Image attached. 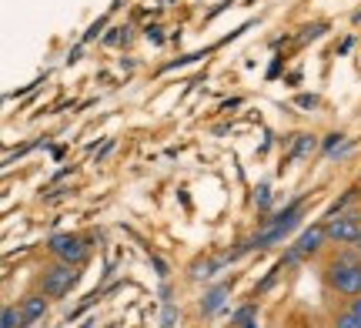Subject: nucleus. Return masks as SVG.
I'll return each instance as SVG.
<instances>
[{"mask_svg": "<svg viewBox=\"0 0 361 328\" xmlns=\"http://www.w3.org/2000/svg\"><path fill=\"white\" fill-rule=\"evenodd\" d=\"M161 328H174V308H171V305L164 308V325Z\"/></svg>", "mask_w": 361, "mask_h": 328, "instance_id": "11", "label": "nucleus"}, {"mask_svg": "<svg viewBox=\"0 0 361 328\" xmlns=\"http://www.w3.org/2000/svg\"><path fill=\"white\" fill-rule=\"evenodd\" d=\"M20 312H24L27 322H37V318H44V312H47V298H44V295H30V298H24Z\"/></svg>", "mask_w": 361, "mask_h": 328, "instance_id": "6", "label": "nucleus"}, {"mask_svg": "<svg viewBox=\"0 0 361 328\" xmlns=\"http://www.w3.org/2000/svg\"><path fill=\"white\" fill-rule=\"evenodd\" d=\"M228 295H231V285H218V288H214L204 302H201V312H204V315H214L221 305H224V298H228Z\"/></svg>", "mask_w": 361, "mask_h": 328, "instance_id": "7", "label": "nucleus"}, {"mask_svg": "<svg viewBox=\"0 0 361 328\" xmlns=\"http://www.w3.org/2000/svg\"><path fill=\"white\" fill-rule=\"evenodd\" d=\"M78 281V265H54L51 272H44V295H51V298H61L71 291V285Z\"/></svg>", "mask_w": 361, "mask_h": 328, "instance_id": "2", "label": "nucleus"}, {"mask_svg": "<svg viewBox=\"0 0 361 328\" xmlns=\"http://www.w3.org/2000/svg\"><path fill=\"white\" fill-rule=\"evenodd\" d=\"M335 328H361V318L351 315V312H341V315L335 318Z\"/></svg>", "mask_w": 361, "mask_h": 328, "instance_id": "10", "label": "nucleus"}, {"mask_svg": "<svg viewBox=\"0 0 361 328\" xmlns=\"http://www.w3.org/2000/svg\"><path fill=\"white\" fill-rule=\"evenodd\" d=\"M47 248L67 265H80L87 258V245H84V238H78V235H54Z\"/></svg>", "mask_w": 361, "mask_h": 328, "instance_id": "3", "label": "nucleus"}, {"mask_svg": "<svg viewBox=\"0 0 361 328\" xmlns=\"http://www.w3.org/2000/svg\"><path fill=\"white\" fill-rule=\"evenodd\" d=\"M328 231V238L331 241H338V245H345V241H358L361 238V214H341V218H335V221L324 228Z\"/></svg>", "mask_w": 361, "mask_h": 328, "instance_id": "4", "label": "nucleus"}, {"mask_svg": "<svg viewBox=\"0 0 361 328\" xmlns=\"http://www.w3.org/2000/svg\"><path fill=\"white\" fill-rule=\"evenodd\" d=\"M268 201H271V191H268V188H261V195H258V205H261V208H268Z\"/></svg>", "mask_w": 361, "mask_h": 328, "instance_id": "12", "label": "nucleus"}, {"mask_svg": "<svg viewBox=\"0 0 361 328\" xmlns=\"http://www.w3.org/2000/svg\"><path fill=\"white\" fill-rule=\"evenodd\" d=\"M147 37L157 44V40H161V27H151V30H147Z\"/></svg>", "mask_w": 361, "mask_h": 328, "instance_id": "15", "label": "nucleus"}, {"mask_svg": "<svg viewBox=\"0 0 361 328\" xmlns=\"http://www.w3.org/2000/svg\"><path fill=\"white\" fill-rule=\"evenodd\" d=\"M328 281L335 285L341 295H355L358 298L361 295V262L355 258V255H338L335 262L328 265Z\"/></svg>", "mask_w": 361, "mask_h": 328, "instance_id": "1", "label": "nucleus"}, {"mask_svg": "<svg viewBox=\"0 0 361 328\" xmlns=\"http://www.w3.org/2000/svg\"><path fill=\"white\" fill-rule=\"evenodd\" d=\"M348 312H351V315H358V318H361V295H358V298H355V302H351V308H348Z\"/></svg>", "mask_w": 361, "mask_h": 328, "instance_id": "13", "label": "nucleus"}, {"mask_svg": "<svg viewBox=\"0 0 361 328\" xmlns=\"http://www.w3.org/2000/svg\"><path fill=\"white\" fill-rule=\"evenodd\" d=\"M355 248H358V251H361V238H358V241H355Z\"/></svg>", "mask_w": 361, "mask_h": 328, "instance_id": "16", "label": "nucleus"}, {"mask_svg": "<svg viewBox=\"0 0 361 328\" xmlns=\"http://www.w3.org/2000/svg\"><path fill=\"white\" fill-rule=\"evenodd\" d=\"M234 328H258V308H255V305H245V308L234 315Z\"/></svg>", "mask_w": 361, "mask_h": 328, "instance_id": "8", "label": "nucleus"}, {"mask_svg": "<svg viewBox=\"0 0 361 328\" xmlns=\"http://www.w3.org/2000/svg\"><path fill=\"white\" fill-rule=\"evenodd\" d=\"M328 238V231L324 228H311V231H305V235L298 238V245H295V251L305 258V255H314V251L322 248V241Z\"/></svg>", "mask_w": 361, "mask_h": 328, "instance_id": "5", "label": "nucleus"}, {"mask_svg": "<svg viewBox=\"0 0 361 328\" xmlns=\"http://www.w3.org/2000/svg\"><path fill=\"white\" fill-rule=\"evenodd\" d=\"M358 184H361V178H358Z\"/></svg>", "mask_w": 361, "mask_h": 328, "instance_id": "17", "label": "nucleus"}, {"mask_svg": "<svg viewBox=\"0 0 361 328\" xmlns=\"http://www.w3.org/2000/svg\"><path fill=\"white\" fill-rule=\"evenodd\" d=\"M298 104H301V107H314V104H318V97H298Z\"/></svg>", "mask_w": 361, "mask_h": 328, "instance_id": "14", "label": "nucleus"}, {"mask_svg": "<svg viewBox=\"0 0 361 328\" xmlns=\"http://www.w3.org/2000/svg\"><path fill=\"white\" fill-rule=\"evenodd\" d=\"M27 325V318H24V312H17V308H4V328H24Z\"/></svg>", "mask_w": 361, "mask_h": 328, "instance_id": "9", "label": "nucleus"}]
</instances>
